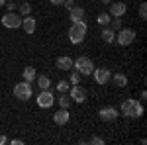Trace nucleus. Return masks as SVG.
I'll use <instances>...</instances> for the list:
<instances>
[{
	"mask_svg": "<svg viewBox=\"0 0 147 145\" xmlns=\"http://www.w3.org/2000/svg\"><path fill=\"white\" fill-rule=\"evenodd\" d=\"M110 20H112V16H110L108 12H102V14H98V18H96V22L100 24V26H108Z\"/></svg>",
	"mask_w": 147,
	"mask_h": 145,
	"instance_id": "nucleus-20",
	"label": "nucleus"
},
{
	"mask_svg": "<svg viewBox=\"0 0 147 145\" xmlns=\"http://www.w3.org/2000/svg\"><path fill=\"white\" fill-rule=\"evenodd\" d=\"M10 143H12V145H22V143H24V141H22V139H12Z\"/></svg>",
	"mask_w": 147,
	"mask_h": 145,
	"instance_id": "nucleus-32",
	"label": "nucleus"
},
{
	"mask_svg": "<svg viewBox=\"0 0 147 145\" xmlns=\"http://www.w3.org/2000/svg\"><path fill=\"white\" fill-rule=\"evenodd\" d=\"M139 18H141V20H145V18H147V4H145V2L139 6Z\"/></svg>",
	"mask_w": 147,
	"mask_h": 145,
	"instance_id": "nucleus-26",
	"label": "nucleus"
},
{
	"mask_svg": "<svg viewBox=\"0 0 147 145\" xmlns=\"http://www.w3.org/2000/svg\"><path fill=\"white\" fill-rule=\"evenodd\" d=\"M122 114H124L125 118H141L143 116V104H141V100H124V104H122Z\"/></svg>",
	"mask_w": 147,
	"mask_h": 145,
	"instance_id": "nucleus-2",
	"label": "nucleus"
},
{
	"mask_svg": "<svg viewBox=\"0 0 147 145\" xmlns=\"http://www.w3.org/2000/svg\"><path fill=\"white\" fill-rule=\"evenodd\" d=\"M92 77L96 80V84H108L110 82V77H112V73H110V69H94L92 71Z\"/></svg>",
	"mask_w": 147,
	"mask_h": 145,
	"instance_id": "nucleus-9",
	"label": "nucleus"
},
{
	"mask_svg": "<svg viewBox=\"0 0 147 145\" xmlns=\"http://www.w3.org/2000/svg\"><path fill=\"white\" fill-rule=\"evenodd\" d=\"M6 8H8V12H14V10H16V8H18V6L14 4V0H10V2L6 4Z\"/></svg>",
	"mask_w": 147,
	"mask_h": 145,
	"instance_id": "nucleus-29",
	"label": "nucleus"
},
{
	"mask_svg": "<svg viewBox=\"0 0 147 145\" xmlns=\"http://www.w3.org/2000/svg\"><path fill=\"white\" fill-rule=\"evenodd\" d=\"M2 24H4V28L16 30V28H20V26H22V16H20V14H16V12H8V14H4Z\"/></svg>",
	"mask_w": 147,
	"mask_h": 145,
	"instance_id": "nucleus-8",
	"label": "nucleus"
},
{
	"mask_svg": "<svg viewBox=\"0 0 147 145\" xmlns=\"http://www.w3.org/2000/svg\"><path fill=\"white\" fill-rule=\"evenodd\" d=\"M110 80H112L118 88H124V86H127V77H125V75H122V73H116V75H112V77H110Z\"/></svg>",
	"mask_w": 147,
	"mask_h": 145,
	"instance_id": "nucleus-16",
	"label": "nucleus"
},
{
	"mask_svg": "<svg viewBox=\"0 0 147 145\" xmlns=\"http://www.w3.org/2000/svg\"><path fill=\"white\" fill-rule=\"evenodd\" d=\"M14 96H16L18 100H30V98H32V82H28V80L18 82V84L14 86Z\"/></svg>",
	"mask_w": 147,
	"mask_h": 145,
	"instance_id": "nucleus-5",
	"label": "nucleus"
},
{
	"mask_svg": "<svg viewBox=\"0 0 147 145\" xmlns=\"http://www.w3.org/2000/svg\"><path fill=\"white\" fill-rule=\"evenodd\" d=\"M22 77H24V80H28V82H34L35 77H37V73H35L34 67H26L22 71Z\"/></svg>",
	"mask_w": 147,
	"mask_h": 145,
	"instance_id": "nucleus-18",
	"label": "nucleus"
},
{
	"mask_svg": "<svg viewBox=\"0 0 147 145\" xmlns=\"http://www.w3.org/2000/svg\"><path fill=\"white\" fill-rule=\"evenodd\" d=\"M102 2H104V4H110V2H112V0H102Z\"/></svg>",
	"mask_w": 147,
	"mask_h": 145,
	"instance_id": "nucleus-34",
	"label": "nucleus"
},
{
	"mask_svg": "<svg viewBox=\"0 0 147 145\" xmlns=\"http://www.w3.org/2000/svg\"><path fill=\"white\" fill-rule=\"evenodd\" d=\"M102 39H104L106 43H114V39H116V32L110 30V28H104V30H102Z\"/></svg>",
	"mask_w": 147,
	"mask_h": 145,
	"instance_id": "nucleus-19",
	"label": "nucleus"
},
{
	"mask_svg": "<svg viewBox=\"0 0 147 145\" xmlns=\"http://www.w3.org/2000/svg\"><path fill=\"white\" fill-rule=\"evenodd\" d=\"M118 45H122V47H125V45H131L134 41H136V32L134 30H129V28H120L118 32H116V39H114Z\"/></svg>",
	"mask_w": 147,
	"mask_h": 145,
	"instance_id": "nucleus-4",
	"label": "nucleus"
},
{
	"mask_svg": "<svg viewBox=\"0 0 147 145\" xmlns=\"http://www.w3.org/2000/svg\"><path fill=\"white\" fill-rule=\"evenodd\" d=\"M69 96H71V100L82 104V102L86 100L88 92H86V88H84V86H80V84H73V86L69 88Z\"/></svg>",
	"mask_w": 147,
	"mask_h": 145,
	"instance_id": "nucleus-6",
	"label": "nucleus"
},
{
	"mask_svg": "<svg viewBox=\"0 0 147 145\" xmlns=\"http://www.w3.org/2000/svg\"><path fill=\"white\" fill-rule=\"evenodd\" d=\"M84 37H86V22L80 20V22L71 24V28H69V39H71V43L73 45L82 43Z\"/></svg>",
	"mask_w": 147,
	"mask_h": 145,
	"instance_id": "nucleus-1",
	"label": "nucleus"
},
{
	"mask_svg": "<svg viewBox=\"0 0 147 145\" xmlns=\"http://www.w3.org/2000/svg\"><path fill=\"white\" fill-rule=\"evenodd\" d=\"M57 69H61V71H71V69H73V59L67 57V55L59 57V59H57Z\"/></svg>",
	"mask_w": 147,
	"mask_h": 145,
	"instance_id": "nucleus-15",
	"label": "nucleus"
},
{
	"mask_svg": "<svg viewBox=\"0 0 147 145\" xmlns=\"http://www.w3.org/2000/svg\"><path fill=\"white\" fill-rule=\"evenodd\" d=\"M35 26H37V24H35V18H32V16H24V18H22V26H20V28H24L26 34H34Z\"/></svg>",
	"mask_w": 147,
	"mask_h": 145,
	"instance_id": "nucleus-13",
	"label": "nucleus"
},
{
	"mask_svg": "<svg viewBox=\"0 0 147 145\" xmlns=\"http://www.w3.org/2000/svg\"><path fill=\"white\" fill-rule=\"evenodd\" d=\"M69 88H71V82L69 80H59L57 82V90L59 92H69Z\"/></svg>",
	"mask_w": 147,
	"mask_h": 145,
	"instance_id": "nucleus-25",
	"label": "nucleus"
},
{
	"mask_svg": "<svg viewBox=\"0 0 147 145\" xmlns=\"http://www.w3.org/2000/svg\"><path fill=\"white\" fill-rule=\"evenodd\" d=\"M88 143H92V145H104V139L94 135V137H90V139H88Z\"/></svg>",
	"mask_w": 147,
	"mask_h": 145,
	"instance_id": "nucleus-27",
	"label": "nucleus"
},
{
	"mask_svg": "<svg viewBox=\"0 0 147 145\" xmlns=\"http://www.w3.org/2000/svg\"><path fill=\"white\" fill-rule=\"evenodd\" d=\"M108 26H110V30H114V32H118V30L122 28V18H112Z\"/></svg>",
	"mask_w": 147,
	"mask_h": 145,
	"instance_id": "nucleus-24",
	"label": "nucleus"
},
{
	"mask_svg": "<svg viewBox=\"0 0 147 145\" xmlns=\"http://www.w3.org/2000/svg\"><path fill=\"white\" fill-rule=\"evenodd\" d=\"M55 104V96L51 90H39L37 94V106L39 108H51Z\"/></svg>",
	"mask_w": 147,
	"mask_h": 145,
	"instance_id": "nucleus-7",
	"label": "nucleus"
},
{
	"mask_svg": "<svg viewBox=\"0 0 147 145\" xmlns=\"http://www.w3.org/2000/svg\"><path fill=\"white\" fill-rule=\"evenodd\" d=\"M63 6H65L67 10H71V8H75V0H65V2H63Z\"/></svg>",
	"mask_w": 147,
	"mask_h": 145,
	"instance_id": "nucleus-28",
	"label": "nucleus"
},
{
	"mask_svg": "<svg viewBox=\"0 0 147 145\" xmlns=\"http://www.w3.org/2000/svg\"><path fill=\"white\" fill-rule=\"evenodd\" d=\"M49 2H51L53 6H63V2H65V0H49Z\"/></svg>",
	"mask_w": 147,
	"mask_h": 145,
	"instance_id": "nucleus-30",
	"label": "nucleus"
},
{
	"mask_svg": "<svg viewBox=\"0 0 147 145\" xmlns=\"http://www.w3.org/2000/svg\"><path fill=\"white\" fill-rule=\"evenodd\" d=\"M57 102H59V106H61V108H69V106H71V96L63 92V94L57 98Z\"/></svg>",
	"mask_w": 147,
	"mask_h": 145,
	"instance_id": "nucleus-21",
	"label": "nucleus"
},
{
	"mask_svg": "<svg viewBox=\"0 0 147 145\" xmlns=\"http://www.w3.org/2000/svg\"><path fill=\"white\" fill-rule=\"evenodd\" d=\"M73 69L79 71L82 77H88V75H92V71H94V63H92V59L82 55V57H77L73 61Z\"/></svg>",
	"mask_w": 147,
	"mask_h": 145,
	"instance_id": "nucleus-3",
	"label": "nucleus"
},
{
	"mask_svg": "<svg viewBox=\"0 0 147 145\" xmlns=\"http://www.w3.org/2000/svg\"><path fill=\"white\" fill-rule=\"evenodd\" d=\"M69 120H71V114H69L67 108H61V110H57L55 114H53V122H55L57 125H67Z\"/></svg>",
	"mask_w": 147,
	"mask_h": 145,
	"instance_id": "nucleus-11",
	"label": "nucleus"
},
{
	"mask_svg": "<svg viewBox=\"0 0 147 145\" xmlns=\"http://www.w3.org/2000/svg\"><path fill=\"white\" fill-rule=\"evenodd\" d=\"M8 143V137H4V135H0V145H6Z\"/></svg>",
	"mask_w": 147,
	"mask_h": 145,
	"instance_id": "nucleus-31",
	"label": "nucleus"
},
{
	"mask_svg": "<svg viewBox=\"0 0 147 145\" xmlns=\"http://www.w3.org/2000/svg\"><path fill=\"white\" fill-rule=\"evenodd\" d=\"M69 18H71V22H80V20H84V10L80 6H75L69 10Z\"/></svg>",
	"mask_w": 147,
	"mask_h": 145,
	"instance_id": "nucleus-14",
	"label": "nucleus"
},
{
	"mask_svg": "<svg viewBox=\"0 0 147 145\" xmlns=\"http://www.w3.org/2000/svg\"><path fill=\"white\" fill-rule=\"evenodd\" d=\"M35 82H37L39 90H49V86H51V80H49L47 75H39V77H35Z\"/></svg>",
	"mask_w": 147,
	"mask_h": 145,
	"instance_id": "nucleus-17",
	"label": "nucleus"
},
{
	"mask_svg": "<svg viewBox=\"0 0 147 145\" xmlns=\"http://www.w3.org/2000/svg\"><path fill=\"white\" fill-rule=\"evenodd\" d=\"M120 116V112L116 110L114 106H104L100 110V118H102V122H114L116 118Z\"/></svg>",
	"mask_w": 147,
	"mask_h": 145,
	"instance_id": "nucleus-10",
	"label": "nucleus"
},
{
	"mask_svg": "<svg viewBox=\"0 0 147 145\" xmlns=\"http://www.w3.org/2000/svg\"><path fill=\"white\" fill-rule=\"evenodd\" d=\"M18 10H20V16H30V12H32V4L24 2V4L18 6Z\"/></svg>",
	"mask_w": 147,
	"mask_h": 145,
	"instance_id": "nucleus-23",
	"label": "nucleus"
},
{
	"mask_svg": "<svg viewBox=\"0 0 147 145\" xmlns=\"http://www.w3.org/2000/svg\"><path fill=\"white\" fill-rule=\"evenodd\" d=\"M125 10H127V6H125L124 2H112L108 14H110L112 18H122V16L125 14Z\"/></svg>",
	"mask_w": 147,
	"mask_h": 145,
	"instance_id": "nucleus-12",
	"label": "nucleus"
},
{
	"mask_svg": "<svg viewBox=\"0 0 147 145\" xmlns=\"http://www.w3.org/2000/svg\"><path fill=\"white\" fill-rule=\"evenodd\" d=\"M0 6H6V0H0Z\"/></svg>",
	"mask_w": 147,
	"mask_h": 145,
	"instance_id": "nucleus-33",
	"label": "nucleus"
},
{
	"mask_svg": "<svg viewBox=\"0 0 147 145\" xmlns=\"http://www.w3.org/2000/svg\"><path fill=\"white\" fill-rule=\"evenodd\" d=\"M80 78H82V75H80L79 71H75V69H71V77H69V82L71 84H79Z\"/></svg>",
	"mask_w": 147,
	"mask_h": 145,
	"instance_id": "nucleus-22",
	"label": "nucleus"
}]
</instances>
